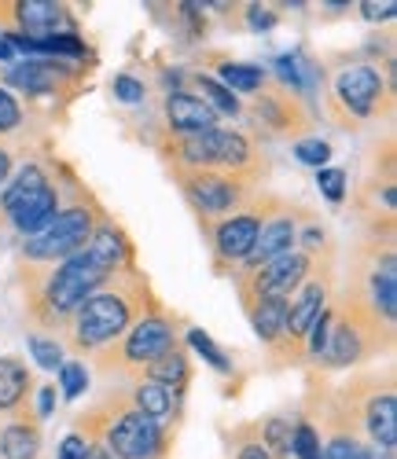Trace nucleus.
Listing matches in <instances>:
<instances>
[{"label": "nucleus", "instance_id": "obj_15", "mask_svg": "<svg viewBox=\"0 0 397 459\" xmlns=\"http://www.w3.org/2000/svg\"><path fill=\"white\" fill-rule=\"evenodd\" d=\"M243 118L254 126V133L269 140H302L313 129V114L305 100H298L295 92H287L276 82H265L254 92L251 107H243Z\"/></svg>", "mask_w": 397, "mask_h": 459}, {"label": "nucleus", "instance_id": "obj_6", "mask_svg": "<svg viewBox=\"0 0 397 459\" xmlns=\"http://www.w3.org/2000/svg\"><path fill=\"white\" fill-rule=\"evenodd\" d=\"M181 342V316L170 313L163 301L151 305V309L114 342L103 353L93 357L96 371L103 378H126V382H140L147 364H154L166 350H173Z\"/></svg>", "mask_w": 397, "mask_h": 459}, {"label": "nucleus", "instance_id": "obj_4", "mask_svg": "<svg viewBox=\"0 0 397 459\" xmlns=\"http://www.w3.org/2000/svg\"><path fill=\"white\" fill-rule=\"evenodd\" d=\"M70 430L82 434L89 445L107 448L114 459H166L173 441L129 401L126 390H107L103 397H96L85 411L70 419Z\"/></svg>", "mask_w": 397, "mask_h": 459}, {"label": "nucleus", "instance_id": "obj_40", "mask_svg": "<svg viewBox=\"0 0 397 459\" xmlns=\"http://www.w3.org/2000/svg\"><path fill=\"white\" fill-rule=\"evenodd\" d=\"M243 15H247V26H251V30H261V33L280 22V15H276L272 8H265V4H247Z\"/></svg>", "mask_w": 397, "mask_h": 459}, {"label": "nucleus", "instance_id": "obj_23", "mask_svg": "<svg viewBox=\"0 0 397 459\" xmlns=\"http://www.w3.org/2000/svg\"><path fill=\"white\" fill-rule=\"evenodd\" d=\"M126 394H129V401H133L147 419H154V423L173 437V430H177V423H181V404H184L181 394L158 386V382H144V378H140V382H129Z\"/></svg>", "mask_w": 397, "mask_h": 459}, {"label": "nucleus", "instance_id": "obj_27", "mask_svg": "<svg viewBox=\"0 0 397 459\" xmlns=\"http://www.w3.org/2000/svg\"><path fill=\"white\" fill-rule=\"evenodd\" d=\"M144 382H158V386H166V390H173V394H188V382H191V360H188V350L177 346L173 350H166L163 357H158L154 364H147V371H144Z\"/></svg>", "mask_w": 397, "mask_h": 459}, {"label": "nucleus", "instance_id": "obj_28", "mask_svg": "<svg viewBox=\"0 0 397 459\" xmlns=\"http://www.w3.org/2000/svg\"><path fill=\"white\" fill-rule=\"evenodd\" d=\"M228 441V455L232 459H272L265 441H261V423L258 419H247V423H235L232 430H225Z\"/></svg>", "mask_w": 397, "mask_h": 459}, {"label": "nucleus", "instance_id": "obj_9", "mask_svg": "<svg viewBox=\"0 0 397 459\" xmlns=\"http://www.w3.org/2000/svg\"><path fill=\"white\" fill-rule=\"evenodd\" d=\"M339 408L357 423L361 437L379 448H397V394H393V368L379 371H361L353 375L346 386L331 390Z\"/></svg>", "mask_w": 397, "mask_h": 459}, {"label": "nucleus", "instance_id": "obj_12", "mask_svg": "<svg viewBox=\"0 0 397 459\" xmlns=\"http://www.w3.org/2000/svg\"><path fill=\"white\" fill-rule=\"evenodd\" d=\"M339 283H335V261H321L305 276V283L287 298V320H284V342L272 353L276 364H302L305 360V338L321 313L335 301Z\"/></svg>", "mask_w": 397, "mask_h": 459}, {"label": "nucleus", "instance_id": "obj_11", "mask_svg": "<svg viewBox=\"0 0 397 459\" xmlns=\"http://www.w3.org/2000/svg\"><path fill=\"white\" fill-rule=\"evenodd\" d=\"M276 203H280V195H272V191H254V195L240 210H235V213H228V217H221L214 224H203L217 276H232L247 261V254L258 243L261 224L269 221V213L276 210Z\"/></svg>", "mask_w": 397, "mask_h": 459}, {"label": "nucleus", "instance_id": "obj_5", "mask_svg": "<svg viewBox=\"0 0 397 459\" xmlns=\"http://www.w3.org/2000/svg\"><path fill=\"white\" fill-rule=\"evenodd\" d=\"M346 309L365 320L397 331V250L393 236H365L349 250V273L342 294H335Z\"/></svg>", "mask_w": 397, "mask_h": 459}, {"label": "nucleus", "instance_id": "obj_45", "mask_svg": "<svg viewBox=\"0 0 397 459\" xmlns=\"http://www.w3.org/2000/svg\"><path fill=\"white\" fill-rule=\"evenodd\" d=\"M89 459H114L107 448H100V445H89Z\"/></svg>", "mask_w": 397, "mask_h": 459}, {"label": "nucleus", "instance_id": "obj_44", "mask_svg": "<svg viewBox=\"0 0 397 459\" xmlns=\"http://www.w3.org/2000/svg\"><path fill=\"white\" fill-rule=\"evenodd\" d=\"M0 63H4V66H8V63H15V52H12V45L4 41V37H0Z\"/></svg>", "mask_w": 397, "mask_h": 459}, {"label": "nucleus", "instance_id": "obj_43", "mask_svg": "<svg viewBox=\"0 0 397 459\" xmlns=\"http://www.w3.org/2000/svg\"><path fill=\"white\" fill-rule=\"evenodd\" d=\"M12 173H15V143L12 140H0V187L8 184Z\"/></svg>", "mask_w": 397, "mask_h": 459}, {"label": "nucleus", "instance_id": "obj_34", "mask_svg": "<svg viewBox=\"0 0 397 459\" xmlns=\"http://www.w3.org/2000/svg\"><path fill=\"white\" fill-rule=\"evenodd\" d=\"M22 129H26V110L19 96L0 85V140H15L22 136Z\"/></svg>", "mask_w": 397, "mask_h": 459}, {"label": "nucleus", "instance_id": "obj_36", "mask_svg": "<svg viewBox=\"0 0 397 459\" xmlns=\"http://www.w3.org/2000/svg\"><path fill=\"white\" fill-rule=\"evenodd\" d=\"M56 375H59V397L63 401H77L89 390V368L82 360H63Z\"/></svg>", "mask_w": 397, "mask_h": 459}, {"label": "nucleus", "instance_id": "obj_10", "mask_svg": "<svg viewBox=\"0 0 397 459\" xmlns=\"http://www.w3.org/2000/svg\"><path fill=\"white\" fill-rule=\"evenodd\" d=\"M393 350V331L379 327L372 320H365L361 313L346 309V305L335 298L331 301V324L324 334V350L316 357V371H349V368H361L365 360H375L379 353Z\"/></svg>", "mask_w": 397, "mask_h": 459}, {"label": "nucleus", "instance_id": "obj_33", "mask_svg": "<svg viewBox=\"0 0 397 459\" xmlns=\"http://www.w3.org/2000/svg\"><path fill=\"white\" fill-rule=\"evenodd\" d=\"M184 338H188V346H191L198 357H203V360H207L214 371L232 375V360H228V353L217 346V342H214V338H210L203 327H188V331H184Z\"/></svg>", "mask_w": 397, "mask_h": 459}, {"label": "nucleus", "instance_id": "obj_17", "mask_svg": "<svg viewBox=\"0 0 397 459\" xmlns=\"http://www.w3.org/2000/svg\"><path fill=\"white\" fill-rule=\"evenodd\" d=\"M309 217H316L309 206H298V203H291V199H280V203H276V210L269 213V221L261 224L254 250L247 254V261H243L235 273H251V269H258V264H265V261H272V257L295 250L298 228H302ZM235 273H232V276H235Z\"/></svg>", "mask_w": 397, "mask_h": 459}, {"label": "nucleus", "instance_id": "obj_22", "mask_svg": "<svg viewBox=\"0 0 397 459\" xmlns=\"http://www.w3.org/2000/svg\"><path fill=\"white\" fill-rule=\"evenodd\" d=\"M41 448H45V430L33 404L12 411L0 423V459H41Z\"/></svg>", "mask_w": 397, "mask_h": 459}, {"label": "nucleus", "instance_id": "obj_42", "mask_svg": "<svg viewBox=\"0 0 397 459\" xmlns=\"http://www.w3.org/2000/svg\"><path fill=\"white\" fill-rule=\"evenodd\" d=\"M361 15H365L368 22L393 19V15H397V4H393V0H383V4H375V0H365V4H361Z\"/></svg>", "mask_w": 397, "mask_h": 459}, {"label": "nucleus", "instance_id": "obj_8", "mask_svg": "<svg viewBox=\"0 0 397 459\" xmlns=\"http://www.w3.org/2000/svg\"><path fill=\"white\" fill-rule=\"evenodd\" d=\"M70 191H74L70 203L59 206V213L52 217V224L45 228V232L22 239V247H19L22 264H59V261H66V257L85 250L96 221L107 210L89 195V187L77 180V177L70 180Z\"/></svg>", "mask_w": 397, "mask_h": 459}, {"label": "nucleus", "instance_id": "obj_35", "mask_svg": "<svg viewBox=\"0 0 397 459\" xmlns=\"http://www.w3.org/2000/svg\"><path fill=\"white\" fill-rule=\"evenodd\" d=\"M291 155L302 162V166H309V169H324L328 162H331V143L328 140H321V136H302V140H295L291 143Z\"/></svg>", "mask_w": 397, "mask_h": 459}, {"label": "nucleus", "instance_id": "obj_25", "mask_svg": "<svg viewBox=\"0 0 397 459\" xmlns=\"http://www.w3.org/2000/svg\"><path fill=\"white\" fill-rule=\"evenodd\" d=\"M243 313H247V320H251V327H254V334H258L261 346H265L269 353L280 350V342H284V320H287V298L265 294V298L251 301Z\"/></svg>", "mask_w": 397, "mask_h": 459}, {"label": "nucleus", "instance_id": "obj_39", "mask_svg": "<svg viewBox=\"0 0 397 459\" xmlns=\"http://www.w3.org/2000/svg\"><path fill=\"white\" fill-rule=\"evenodd\" d=\"M56 459H89V441H85L82 434H74V430H70V434L59 441Z\"/></svg>", "mask_w": 397, "mask_h": 459}, {"label": "nucleus", "instance_id": "obj_19", "mask_svg": "<svg viewBox=\"0 0 397 459\" xmlns=\"http://www.w3.org/2000/svg\"><path fill=\"white\" fill-rule=\"evenodd\" d=\"M214 140V169L217 173H228V177H240V180H251V184H261L265 173H269V162L261 155V147L254 143L251 133L243 129H214L210 133Z\"/></svg>", "mask_w": 397, "mask_h": 459}, {"label": "nucleus", "instance_id": "obj_7", "mask_svg": "<svg viewBox=\"0 0 397 459\" xmlns=\"http://www.w3.org/2000/svg\"><path fill=\"white\" fill-rule=\"evenodd\" d=\"M59 206H63L59 180L52 166H45L41 159H26L8 177V184L0 187V224L12 228L19 239L45 232Z\"/></svg>", "mask_w": 397, "mask_h": 459}, {"label": "nucleus", "instance_id": "obj_18", "mask_svg": "<svg viewBox=\"0 0 397 459\" xmlns=\"http://www.w3.org/2000/svg\"><path fill=\"white\" fill-rule=\"evenodd\" d=\"M4 33H22L30 41H45L70 26V8L63 0H4L0 4Z\"/></svg>", "mask_w": 397, "mask_h": 459}, {"label": "nucleus", "instance_id": "obj_37", "mask_svg": "<svg viewBox=\"0 0 397 459\" xmlns=\"http://www.w3.org/2000/svg\"><path fill=\"white\" fill-rule=\"evenodd\" d=\"M316 187H321V195L331 206H342L349 195V173L339 166H324V169H316Z\"/></svg>", "mask_w": 397, "mask_h": 459}, {"label": "nucleus", "instance_id": "obj_32", "mask_svg": "<svg viewBox=\"0 0 397 459\" xmlns=\"http://www.w3.org/2000/svg\"><path fill=\"white\" fill-rule=\"evenodd\" d=\"M26 346H30V357L37 360V368H45V371H59V364L66 360V350H63V342L56 334L30 331L26 334Z\"/></svg>", "mask_w": 397, "mask_h": 459}, {"label": "nucleus", "instance_id": "obj_20", "mask_svg": "<svg viewBox=\"0 0 397 459\" xmlns=\"http://www.w3.org/2000/svg\"><path fill=\"white\" fill-rule=\"evenodd\" d=\"M85 254L100 264L103 273H122V269H129V264H137V247H133V239H129V232L122 224H118L110 213H103L100 221H96V228H93V236H89V243H85Z\"/></svg>", "mask_w": 397, "mask_h": 459}, {"label": "nucleus", "instance_id": "obj_16", "mask_svg": "<svg viewBox=\"0 0 397 459\" xmlns=\"http://www.w3.org/2000/svg\"><path fill=\"white\" fill-rule=\"evenodd\" d=\"M321 261H335V254L309 257V254H302V250H287V254H280V257L258 264V269H251V273H235L232 283H235V294H240V305L247 309L251 301H258V298H265V294L291 298Z\"/></svg>", "mask_w": 397, "mask_h": 459}, {"label": "nucleus", "instance_id": "obj_13", "mask_svg": "<svg viewBox=\"0 0 397 459\" xmlns=\"http://www.w3.org/2000/svg\"><path fill=\"white\" fill-rule=\"evenodd\" d=\"M89 66H77V63H66V59H15L0 70V85L15 96H26V100H63L70 103L77 85L85 82Z\"/></svg>", "mask_w": 397, "mask_h": 459}, {"label": "nucleus", "instance_id": "obj_30", "mask_svg": "<svg viewBox=\"0 0 397 459\" xmlns=\"http://www.w3.org/2000/svg\"><path fill=\"white\" fill-rule=\"evenodd\" d=\"M291 455L295 459H324V437L313 427V419L291 411Z\"/></svg>", "mask_w": 397, "mask_h": 459}, {"label": "nucleus", "instance_id": "obj_14", "mask_svg": "<svg viewBox=\"0 0 397 459\" xmlns=\"http://www.w3.org/2000/svg\"><path fill=\"white\" fill-rule=\"evenodd\" d=\"M173 180L181 187L184 203L195 210L198 224H214L235 213L258 191V184L217 173V169H184V173H173Z\"/></svg>", "mask_w": 397, "mask_h": 459}, {"label": "nucleus", "instance_id": "obj_1", "mask_svg": "<svg viewBox=\"0 0 397 459\" xmlns=\"http://www.w3.org/2000/svg\"><path fill=\"white\" fill-rule=\"evenodd\" d=\"M151 305H158V298H154L147 276L137 269V264H129V269L114 273L93 298H85L82 309L66 320V327L59 331L63 350H70L74 357L93 360L96 353L114 346Z\"/></svg>", "mask_w": 397, "mask_h": 459}, {"label": "nucleus", "instance_id": "obj_31", "mask_svg": "<svg viewBox=\"0 0 397 459\" xmlns=\"http://www.w3.org/2000/svg\"><path fill=\"white\" fill-rule=\"evenodd\" d=\"M258 423H261V441H265L272 459H295L291 455V415L287 411L265 415V419H258Z\"/></svg>", "mask_w": 397, "mask_h": 459}, {"label": "nucleus", "instance_id": "obj_21", "mask_svg": "<svg viewBox=\"0 0 397 459\" xmlns=\"http://www.w3.org/2000/svg\"><path fill=\"white\" fill-rule=\"evenodd\" d=\"M163 114H166V133L170 136H198L221 126L217 114L188 89H170L163 100Z\"/></svg>", "mask_w": 397, "mask_h": 459}, {"label": "nucleus", "instance_id": "obj_38", "mask_svg": "<svg viewBox=\"0 0 397 459\" xmlns=\"http://www.w3.org/2000/svg\"><path fill=\"white\" fill-rule=\"evenodd\" d=\"M110 92H114V100H122V103H144L147 85L140 78H133V74H118V78L110 82Z\"/></svg>", "mask_w": 397, "mask_h": 459}, {"label": "nucleus", "instance_id": "obj_2", "mask_svg": "<svg viewBox=\"0 0 397 459\" xmlns=\"http://www.w3.org/2000/svg\"><path fill=\"white\" fill-rule=\"evenodd\" d=\"M110 273H103L100 264L82 250L59 264H22V298H26V320L30 327L41 331H63L66 320L82 309V301L93 298Z\"/></svg>", "mask_w": 397, "mask_h": 459}, {"label": "nucleus", "instance_id": "obj_3", "mask_svg": "<svg viewBox=\"0 0 397 459\" xmlns=\"http://www.w3.org/2000/svg\"><path fill=\"white\" fill-rule=\"evenodd\" d=\"M321 85L324 114L335 129L357 133L365 122L393 114V59L379 66L361 56H339L328 66L321 63Z\"/></svg>", "mask_w": 397, "mask_h": 459}, {"label": "nucleus", "instance_id": "obj_29", "mask_svg": "<svg viewBox=\"0 0 397 459\" xmlns=\"http://www.w3.org/2000/svg\"><path fill=\"white\" fill-rule=\"evenodd\" d=\"M191 82H195L198 92H203L198 100H203V103L217 114V118H221V114H225V118H243V103L235 100L221 82H214L210 74H191Z\"/></svg>", "mask_w": 397, "mask_h": 459}, {"label": "nucleus", "instance_id": "obj_26", "mask_svg": "<svg viewBox=\"0 0 397 459\" xmlns=\"http://www.w3.org/2000/svg\"><path fill=\"white\" fill-rule=\"evenodd\" d=\"M207 63H214V74H217L214 82H221L232 96H235V92H240V96H254V92L269 82L265 66H258V63H235V59H228V56H221V52H210Z\"/></svg>", "mask_w": 397, "mask_h": 459}, {"label": "nucleus", "instance_id": "obj_41", "mask_svg": "<svg viewBox=\"0 0 397 459\" xmlns=\"http://www.w3.org/2000/svg\"><path fill=\"white\" fill-rule=\"evenodd\" d=\"M33 397H37V419H52V411H56V404H59V394H56V382H45V386H37L33 390Z\"/></svg>", "mask_w": 397, "mask_h": 459}, {"label": "nucleus", "instance_id": "obj_24", "mask_svg": "<svg viewBox=\"0 0 397 459\" xmlns=\"http://www.w3.org/2000/svg\"><path fill=\"white\" fill-rule=\"evenodd\" d=\"M33 390H37V382H33L30 364L15 353L0 357V415H12L33 404Z\"/></svg>", "mask_w": 397, "mask_h": 459}]
</instances>
